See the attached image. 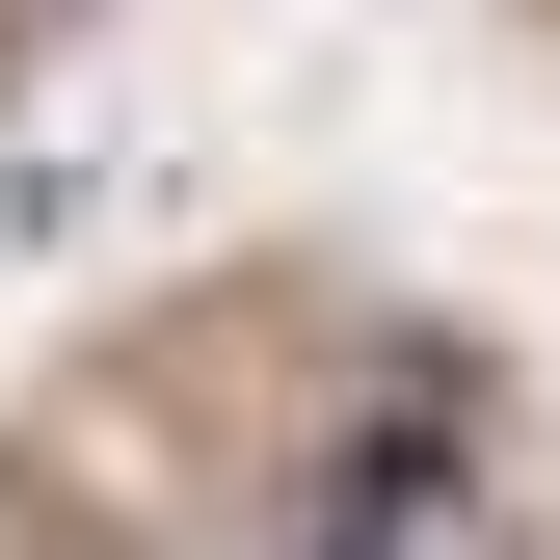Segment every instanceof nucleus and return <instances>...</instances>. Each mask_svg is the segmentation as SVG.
I'll return each mask as SVG.
<instances>
[{
  "label": "nucleus",
  "instance_id": "f257e3e1",
  "mask_svg": "<svg viewBox=\"0 0 560 560\" xmlns=\"http://www.w3.org/2000/svg\"><path fill=\"white\" fill-rule=\"evenodd\" d=\"M294 560H508V480H480V400L454 374H400V428L294 508Z\"/></svg>",
  "mask_w": 560,
  "mask_h": 560
}]
</instances>
